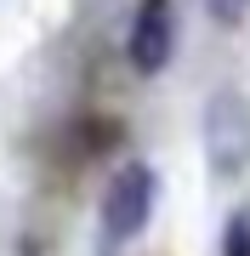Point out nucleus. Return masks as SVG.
<instances>
[{"mask_svg":"<svg viewBox=\"0 0 250 256\" xmlns=\"http://www.w3.org/2000/svg\"><path fill=\"white\" fill-rule=\"evenodd\" d=\"M199 142H205V171L216 182H239L250 171V97L239 86H216L205 97Z\"/></svg>","mask_w":250,"mask_h":256,"instance_id":"nucleus-1","label":"nucleus"},{"mask_svg":"<svg viewBox=\"0 0 250 256\" xmlns=\"http://www.w3.org/2000/svg\"><path fill=\"white\" fill-rule=\"evenodd\" d=\"M154 200H159V171L142 165V160H125L120 171L108 176L102 205H97L102 239H108V245H131V239H142L148 222H154Z\"/></svg>","mask_w":250,"mask_h":256,"instance_id":"nucleus-2","label":"nucleus"},{"mask_svg":"<svg viewBox=\"0 0 250 256\" xmlns=\"http://www.w3.org/2000/svg\"><path fill=\"white\" fill-rule=\"evenodd\" d=\"M176 0H137L131 12V28H125V57L137 74H165L171 57H176Z\"/></svg>","mask_w":250,"mask_h":256,"instance_id":"nucleus-3","label":"nucleus"},{"mask_svg":"<svg viewBox=\"0 0 250 256\" xmlns=\"http://www.w3.org/2000/svg\"><path fill=\"white\" fill-rule=\"evenodd\" d=\"M222 256H250V205L228 216V234H222Z\"/></svg>","mask_w":250,"mask_h":256,"instance_id":"nucleus-4","label":"nucleus"},{"mask_svg":"<svg viewBox=\"0 0 250 256\" xmlns=\"http://www.w3.org/2000/svg\"><path fill=\"white\" fill-rule=\"evenodd\" d=\"M205 6H211V18H216V23H245L250 0H205Z\"/></svg>","mask_w":250,"mask_h":256,"instance_id":"nucleus-5","label":"nucleus"}]
</instances>
